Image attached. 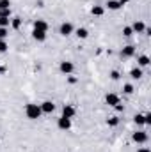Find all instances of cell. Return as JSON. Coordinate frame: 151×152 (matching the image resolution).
Segmentation results:
<instances>
[{
    "mask_svg": "<svg viewBox=\"0 0 151 152\" xmlns=\"http://www.w3.org/2000/svg\"><path fill=\"white\" fill-rule=\"evenodd\" d=\"M110 78H112V80H119V73H117V71H112V73H110Z\"/></svg>",
    "mask_w": 151,
    "mask_h": 152,
    "instance_id": "cell-30",
    "label": "cell"
},
{
    "mask_svg": "<svg viewBox=\"0 0 151 152\" xmlns=\"http://www.w3.org/2000/svg\"><path fill=\"white\" fill-rule=\"evenodd\" d=\"M130 76H132L133 80H141V78H142V69H141V67H133V69L130 71Z\"/></svg>",
    "mask_w": 151,
    "mask_h": 152,
    "instance_id": "cell-17",
    "label": "cell"
},
{
    "mask_svg": "<svg viewBox=\"0 0 151 152\" xmlns=\"http://www.w3.org/2000/svg\"><path fill=\"white\" fill-rule=\"evenodd\" d=\"M107 124H109L110 127H115V126L119 124V118H117V117H110V118H107Z\"/></svg>",
    "mask_w": 151,
    "mask_h": 152,
    "instance_id": "cell-21",
    "label": "cell"
},
{
    "mask_svg": "<svg viewBox=\"0 0 151 152\" xmlns=\"http://www.w3.org/2000/svg\"><path fill=\"white\" fill-rule=\"evenodd\" d=\"M132 30H133V34H142V32H146V25L142 21H135L132 25Z\"/></svg>",
    "mask_w": 151,
    "mask_h": 152,
    "instance_id": "cell-10",
    "label": "cell"
},
{
    "mask_svg": "<svg viewBox=\"0 0 151 152\" xmlns=\"http://www.w3.org/2000/svg\"><path fill=\"white\" fill-rule=\"evenodd\" d=\"M25 115H27V118H30V120H38L39 117L43 115L41 106H39V104H34V103L27 104V106H25Z\"/></svg>",
    "mask_w": 151,
    "mask_h": 152,
    "instance_id": "cell-1",
    "label": "cell"
},
{
    "mask_svg": "<svg viewBox=\"0 0 151 152\" xmlns=\"http://www.w3.org/2000/svg\"><path fill=\"white\" fill-rule=\"evenodd\" d=\"M0 9H11V0H0Z\"/></svg>",
    "mask_w": 151,
    "mask_h": 152,
    "instance_id": "cell-25",
    "label": "cell"
},
{
    "mask_svg": "<svg viewBox=\"0 0 151 152\" xmlns=\"http://www.w3.org/2000/svg\"><path fill=\"white\" fill-rule=\"evenodd\" d=\"M133 122H135L137 126H144V115L137 113V115H135V117H133Z\"/></svg>",
    "mask_w": 151,
    "mask_h": 152,
    "instance_id": "cell-20",
    "label": "cell"
},
{
    "mask_svg": "<svg viewBox=\"0 0 151 152\" xmlns=\"http://www.w3.org/2000/svg\"><path fill=\"white\" fill-rule=\"evenodd\" d=\"M34 28H36V30L46 32V30H48V23H46L44 20H36V21H34Z\"/></svg>",
    "mask_w": 151,
    "mask_h": 152,
    "instance_id": "cell-12",
    "label": "cell"
},
{
    "mask_svg": "<svg viewBox=\"0 0 151 152\" xmlns=\"http://www.w3.org/2000/svg\"><path fill=\"white\" fill-rule=\"evenodd\" d=\"M75 32V27L70 23V21H64L61 27H59V34L62 36V37H68V36H71Z\"/></svg>",
    "mask_w": 151,
    "mask_h": 152,
    "instance_id": "cell-2",
    "label": "cell"
},
{
    "mask_svg": "<svg viewBox=\"0 0 151 152\" xmlns=\"http://www.w3.org/2000/svg\"><path fill=\"white\" fill-rule=\"evenodd\" d=\"M132 140H133L135 143H146V142H148V133H146V131H135V133L132 134Z\"/></svg>",
    "mask_w": 151,
    "mask_h": 152,
    "instance_id": "cell-3",
    "label": "cell"
},
{
    "mask_svg": "<svg viewBox=\"0 0 151 152\" xmlns=\"http://www.w3.org/2000/svg\"><path fill=\"white\" fill-rule=\"evenodd\" d=\"M119 4H121V5H124V4H128V0H119Z\"/></svg>",
    "mask_w": 151,
    "mask_h": 152,
    "instance_id": "cell-32",
    "label": "cell"
},
{
    "mask_svg": "<svg viewBox=\"0 0 151 152\" xmlns=\"http://www.w3.org/2000/svg\"><path fill=\"white\" fill-rule=\"evenodd\" d=\"M68 81H70V83H76V78H73V76H70V78H68Z\"/></svg>",
    "mask_w": 151,
    "mask_h": 152,
    "instance_id": "cell-31",
    "label": "cell"
},
{
    "mask_svg": "<svg viewBox=\"0 0 151 152\" xmlns=\"http://www.w3.org/2000/svg\"><path fill=\"white\" fill-rule=\"evenodd\" d=\"M7 48H9V46H7V42H5L4 39H0V53H5V51H7Z\"/></svg>",
    "mask_w": 151,
    "mask_h": 152,
    "instance_id": "cell-27",
    "label": "cell"
},
{
    "mask_svg": "<svg viewBox=\"0 0 151 152\" xmlns=\"http://www.w3.org/2000/svg\"><path fill=\"white\" fill-rule=\"evenodd\" d=\"M11 27L18 30V28L21 27V18H20V16H13V18H11Z\"/></svg>",
    "mask_w": 151,
    "mask_h": 152,
    "instance_id": "cell-18",
    "label": "cell"
},
{
    "mask_svg": "<svg viewBox=\"0 0 151 152\" xmlns=\"http://www.w3.org/2000/svg\"><path fill=\"white\" fill-rule=\"evenodd\" d=\"M103 12H105V9H103L101 5H93V7H91V14H93V16H101Z\"/></svg>",
    "mask_w": 151,
    "mask_h": 152,
    "instance_id": "cell-15",
    "label": "cell"
},
{
    "mask_svg": "<svg viewBox=\"0 0 151 152\" xmlns=\"http://www.w3.org/2000/svg\"><path fill=\"white\" fill-rule=\"evenodd\" d=\"M137 62H139L141 67H148V66H150V57H148V55H141V57L137 58Z\"/></svg>",
    "mask_w": 151,
    "mask_h": 152,
    "instance_id": "cell-16",
    "label": "cell"
},
{
    "mask_svg": "<svg viewBox=\"0 0 151 152\" xmlns=\"http://www.w3.org/2000/svg\"><path fill=\"white\" fill-rule=\"evenodd\" d=\"M114 108H115L117 112H124V104H121V103H117V104H115Z\"/></svg>",
    "mask_w": 151,
    "mask_h": 152,
    "instance_id": "cell-29",
    "label": "cell"
},
{
    "mask_svg": "<svg viewBox=\"0 0 151 152\" xmlns=\"http://www.w3.org/2000/svg\"><path fill=\"white\" fill-rule=\"evenodd\" d=\"M121 55H123L124 58H130V57H133V55H135V46H132V44L124 46V48L121 50Z\"/></svg>",
    "mask_w": 151,
    "mask_h": 152,
    "instance_id": "cell-9",
    "label": "cell"
},
{
    "mask_svg": "<svg viewBox=\"0 0 151 152\" xmlns=\"http://www.w3.org/2000/svg\"><path fill=\"white\" fill-rule=\"evenodd\" d=\"M0 18H11V9H0Z\"/></svg>",
    "mask_w": 151,
    "mask_h": 152,
    "instance_id": "cell-24",
    "label": "cell"
},
{
    "mask_svg": "<svg viewBox=\"0 0 151 152\" xmlns=\"http://www.w3.org/2000/svg\"><path fill=\"white\" fill-rule=\"evenodd\" d=\"M123 92L128 94V96L133 94V85H132V83H124V85H123Z\"/></svg>",
    "mask_w": 151,
    "mask_h": 152,
    "instance_id": "cell-19",
    "label": "cell"
},
{
    "mask_svg": "<svg viewBox=\"0 0 151 152\" xmlns=\"http://www.w3.org/2000/svg\"><path fill=\"white\" fill-rule=\"evenodd\" d=\"M105 7H107V9H110V11H117V9L121 7V4H119V0H107Z\"/></svg>",
    "mask_w": 151,
    "mask_h": 152,
    "instance_id": "cell-14",
    "label": "cell"
},
{
    "mask_svg": "<svg viewBox=\"0 0 151 152\" xmlns=\"http://www.w3.org/2000/svg\"><path fill=\"white\" fill-rule=\"evenodd\" d=\"M57 127H59V129H62V131H68V129L71 127V118L61 117V118L57 120Z\"/></svg>",
    "mask_w": 151,
    "mask_h": 152,
    "instance_id": "cell-6",
    "label": "cell"
},
{
    "mask_svg": "<svg viewBox=\"0 0 151 152\" xmlns=\"http://www.w3.org/2000/svg\"><path fill=\"white\" fill-rule=\"evenodd\" d=\"M59 69H61V73H62V75H71V73H73V69H75V66H73V62L64 60V62H61Z\"/></svg>",
    "mask_w": 151,
    "mask_h": 152,
    "instance_id": "cell-4",
    "label": "cell"
},
{
    "mask_svg": "<svg viewBox=\"0 0 151 152\" xmlns=\"http://www.w3.org/2000/svg\"><path fill=\"white\" fill-rule=\"evenodd\" d=\"M105 103H107L109 106H112V108H114V106L119 103V96H117V94H112V92H110V94H107V96H105Z\"/></svg>",
    "mask_w": 151,
    "mask_h": 152,
    "instance_id": "cell-8",
    "label": "cell"
},
{
    "mask_svg": "<svg viewBox=\"0 0 151 152\" xmlns=\"http://www.w3.org/2000/svg\"><path fill=\"white\" fill-rule=\"evenodd\" d=\"M150 124H151V115L146 113L144 115V126H150Z\"/></svg>",
    "mask_w": 151,
    "mask_h": 152,
    "instance_id": "cell-28",
    "label": "cell"
},
{
    "mask_svg": "<svg viewBox=\"0 0 151 152\" xmlns=\"http://www.w3.org/2000/svg\"><path fill=\"white\" fill-rule=\"evenodd\" d=\"M32 39L34 41H38V42H43L44 39H46V32H43V30H32Z\"/></svg>",
    "mask_w": 151,
    "mask_h": 152,
    "instance_id": "cell-11",
    "label": "cell"
},
{
    "mask_svg": "<svg viewBox=\"0 0 151 152\" xmlns=\"http://www.w3.org/2000/svg\"><path fill=\"white\" fill-rule=\"evenodd\" d=\"M9 36V28H4V27H0V39H4L5 41V37Z\"/></svg>",
    "mask_w": 151,
    "mask_h": 152,
    "instance_id": "cell-26",
    "label": "cell"
},
{
    "mask_svg": "<svg viewBox=\"0 0 151 152\" xmlns=\"http://www.w3.org/2000/svg\"><path fill=\"white\" fill-rule=\"evenodd\" d=\"M9 25H11V18H0V27L9 28Z\"/></svg>",
    "mask_w": 151,
    "mask_h": 152,
    "instance_id": "cell-22",
    "label": "cell"
},
{
    "mask_svg": "<svg viewBox=\"0 0 151 152\" xmlns=\"http://www.w3.org/2000/svg\"><path fill=\"white\" fill-rule=\"evenodd\" d=\"M123 36H124V37H132V36H133L132 27H124V28H123Z\"/></svg>",
    "mask_w": 151,
    "mask_h": 152,
    "instance_id": "cell-23",
    "label": "cell"
},
{
    "mask_svg": "<svg viewBox=\"0 0 151 152\" xmlns=\"http://www.w3.org/2000/svg\"><path fill=\"white\" fill-rule=\"evenodd\" d=\"M75 36L78 39H87V37H89V30H87V28H84V27H80V28H76V30H75Z\"/></svg>",
    "mask_w": 151,
    "mask_h": 152,
    "instance_id": "cell-13",
    "label": "cell"
},
{
    "mask_svg": "<svg viewBox=\"0 0 151 152\" xmlns=\"http://www.w3.org/2000/svg\"><path fill=\"white\" fill-rule=\"evenodd\" d=\"M137 152H150V149H139Z\"/></svg>",
    "mask_w": 151,
    "mask_h": 152,
    "instance_id": "cell-33",
    "label": "cell"
},
{
    "mask_svg": "<svg viewBox=\"0 0 151 152\" xmlns=\"http://www.w3.org/2000/svg\"><path fill=\"white\" fill-rule=\"evenodd\" d=\"M76 113V110H75V106H71V104H64L62 106V115L61 117H66V118H73Z\"/></svg>",
    "mask_w": 151,
    "mask_h": 152,
    "instance_id": "cell-5",
    "label": "cell"
},
{
    "mask_svg": "<svg viewBox=\"0 0 151 152\" xmlns=\"http://www.w3.org/2000/svg\"><path fill=\"white\" fill-rule=\"evenodd\" d=\"M39 106H41V112H43V113H53V112H55V104H53L52 101H44V103H41Z\"/></svg>",
    "mask_w": 151,
    "mask_h": 152,
    "instance_id": "cell-7",
    "label": "cell"
}]
</instances>
